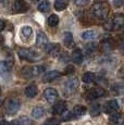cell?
Segmentation results:
<instances>
[{
	"label": "cell",
	"mask_w": 124,
	"mask_h": 125,
	"mask_svg": "<svg viewBox=\"0 0 124 125\" xmlns=\"http://www.w3.org/2000/svg\"><path fill=\"white\" fill-rule=\"evenodd\" d=\"M92 13L95 18L104 20V19H107V16L109 14V6L107 3H103V2L95 3L92 8Z\"/></svg>",
	"instance_id": "6da1fadb"
},
{
	"label": "cell",
	"mask_w": 124,
	"mask_h": 125,
	"mask_svg": "<svg viewBox=\"0 0 124 125\" xmlns=\"http://www.w3.org/2000/svg\"><path fill=\"white\" fill-rule=\"evenodd\" d=\"M19 56L21 59L27 60V61H37L39 59V54L36 51L32 49H27V48H22L19 50Z\"/></svg>",
	"instance_id": "7a4b0ae2"
},
{
	"label": "cell",
	"mask_w": 124,
	"mask_h": 125,
	"mask_svg": "<svg viewBox=\"0 0 124 125\" xmlns=\"http://www.w3.org/2000/svg\"><path fill=\"white\" fill-rule=\"evenodd\" d=\"M20 109V102L18 99H9L6 104V111L8 114L13 115Z\"/></svg>",
	"instance_id": "3957f363"
},
{
	"label": "cell",
	"mask_w": 124,
	"mask_h": 125,
	"mask_svg": "<svg viewBox=\"0 0 124 125\" xmlns=\"http://www.w3.org/2000/svg\"><path fill=\"white\" fill-rule=\"evenodd\" d=\"M28 10V4L24 0H15L13 2L12 11L14 13H24Z\"/></svg>",
	"instance_id": "277c9868"
},
{
	"label": "cell",
	"mask_w": 124,
	"mask_h": 125,
	"mask_svg": "<svg viewBox=\"0 0 124 125\" xmlns=\"http://www.w3.org/2000/svg\"><path fill=\"white\" fill-rule=\"evenodd\" d=\"M78 86H80V83H78V80L76 77L74 78H70L64 85V89L69 94V95H72L73 93H75L77 90Z\"/></svg>",
	"instance_id": "5b68a950"
},
{
	"label": "cell",
	"mask_w": 124,
	"mask_h": 125,
	"mask_svg": "<svg viewBox=\"0 0 124 125\" xmlns=\"http://www.w3.org/2000/svg\"><path fill=\"white\" fill-rule=\"evenodd\" d=\"M44 96H45V98H46L47 101L53 102V101H56L57 100V98H58L59 95H58V91L54 89V88L49 87V88H47V89H45Z\"/></svg>",
	"instance_id": "8992f818"
},
{
	"label": "cell",
	"mask_w": 124,
	"mask_h": 125,
	"mask_svg": "<svg viewBox=\"0 0 124 125\" xmlns=\"http://www.w3.org/2000/svg\"><path fill=\"white\" fill-rule=\"evenodd\" d=\"M111 125H123L124 124V114L115 112L110 116L109 119Z\"/></svg>",
	"instance_id": "52a82bcc"
},
{
	"label": "cell",
	"mask_w": 124,
	"mask_h": 125,
	"mask_svg": "<svg viewBox=\"0 0 124 125\" xmlns=\"http://www.w3.org/2000/svg\"><path fill=\"white\" fill-rule=\"evenodd\" d=\"M106 95V90L101 87H97L88 91V99H96Z\"/></svg>",
	"instance_id": "ba28073f"
},
{
	"label": "cell",
	"mask_w": 124,
	"mask_h": 125,
	"mask_svg": "<svg viewBox=\"0 0 124 125\" xmlns=\"http://www.w3.org/2000/svg\"><path fill=\"white\" fill-rule=\"evenodd\" d=\"M60 45L59 44H48L47 42L45 45V50L47 53H49L50 56H57V53H59L60 51Z\"/></svg>",
	"instance_id": "9c48e42d"
},
{
	"label": "cell",
	"mask_w": 124,
	"mask_h": 125,
	"mask_svg": "<svg viewBox=\"0 0 124 125\" xmlns=\"http://www.w3.org/2000/svg\"><path fill=\"white\" fill-rule=\"evenodd\" d=\"M112 24H113V30H120V28L124 27V15L116 14L112 20Z\"/></svg>",
	"instance_id": "30bf717a"
},
{
	"label": "cell",
	"mask_w": 124,
	"mask_h": 125,
	"mask_svg": "<svg viewBox=\"0 0 124 125\" xmlns=\"http://www.w3.org/2000/svg\"><path fill=\"white\" fill-rule=\"evenodd\" d=\"M11 66L12 63L8 61H1L0 62V75L6 76L11 72Z\"/></svg>",
	"instance_id": "8fae6325"
},
{
	"label": "cell",
	"mask_w": 124,
	"mask_h": 125,
	"mask_svg": "<svg viewBox=\"0 0 124 125\" xmlns=\"http://www.w3.org/2000/svg\"><path fill=\"white\" fill-rule=\"evenodd\" d=\"M86 107H84V105H75L72 111V117L73 119H78V117H81L82 115L86 113Z\"/></svg>",
	"instance_id": "7c38bea8"
},
{
	"label": "cell",
	"mask_w": 124,
	"mask_h": 125,
	"mask_svg": "<svg viewBox=\"0 0 124 125\" xmlns=\"http://www.w3.org/2000/svg\"><path fill=\"white\" fill-rule=\"evenodd\" d=\"M61 76V73L58 71H50L48 73H46L44 75V78H42V81L46 82V83H49V82H52L54 80H57V78H59Z\"/></svg>",
	"instance_id": "4fadbf2b"
},
{
	"label": "cell",
	"mask_w": 124,
	"mask_h": 125,
	"mask_svg": "<svg viewBox=\"0 0 124 125\" xmlns=\"http://www.w3.org/2000/svg\"><path fill=\"white\" fill-rule=\"evenodd\" d=\"M24 93H25L26 97L34 98V97H36L37 94H38V88H37L36 85H34V84H31L30 86H27V87L25 88Z\"/></svg>",
	"instance_id": "5bb4252c"
},
{
	"label": "cell",
	"mask_w": 124,
	"mask_h": 125,
	"mask_svg": "<svg viewBox=\"0 0 124 125\" xmlns=\"http://www.w3.org/2000/svg\"><path fill=\"white\" fill-rule=\"evenodd\" d=\"M104 110H106L107 113H113V112H116L119 110V103L115 100H110L104 107Z\"/></svg>",
	"instance_id": "9a60e30c"
},
{
	"label": "cell",
	"mask_w": 124,
	"mask_h": 125,
	"mask_svg": "<svg viewBox=\"0 0 124 125\" xmlns=\"http://www.w3.org/2000/svg\"><path fill=\"white\" fill-rule=\"evenodd\" d=\"M64 110H66V102L65 101L57 102L56 104L53 105V108H52V112H53V114H61Z\"/></svg>",
	"instance_id": "2e32d148"
},
{
	"label": "cell",
	"mask_w": 124,
	"mask_h": 125,
	"mask_svg": "<svg viewBox=\"0 0 124 125\" xmlns=\"http://www.w3.org/2000/svg\"><path fill=\"white\" fill-rule=\"evenodd\" d=\"M33 35V28L31 26H23L21 28V37L24 40H28Z\"/></svg>",
	"instance_id": "e0dca14e"
},
{
	"label": "cell",
	"mask_w": 124,
	"mask_h": 125,
	"mask_svg": "<svg viewBox=\"0 0 124 125\" xmlns=\"http://www.w3.org/2000/svg\"><path fill=\"white\" fill-rule=\"evenodd\" d=\"M48 42V37L44 32H38L36 37V46H45Z\"/></svg>",
	"instance_id": "ac0fdd59"
},
{
	"label": "cell",
	"mask_w": 124,
	"mask_h": 125,
	"mask_svg": "<svg viewBox=\"0 0 124 125\" xmlns=\"http://www.w3.org/2000/svg\"><path fill=\"white\" fill-rule=\"evenodd\" d=\"M70 3V0H56L54 2V9L57 11H63Z\"/></svg>",
	"instance_id": "d6986e66"
},
{
	"label": "cell",
	"mask_w": 124,
	"mask_h": 125,
	"mask_svg": "<svg viewBox=\"0 0 124 125\" xmlns=\"http://www.w3.org/2000/svg\"><path fill=\"white\" fill-rule=\"evenodd\" d=\"M72 60L74 61V63L80 64L83 61V53L81 51V49H75L72 52Z\"/></svg>",
	"instance_id": "ffe728a7"
},
{
	"label": "cell",
	"mask_w": 124,
	"mask_h": 125,
	"mask_svg": "<svg viewBox=\"0 0 124 125\" xmlns=\"http://www.w3.org/2000/svg\"><path fill=\"white\" fill-rule=\"evenodd\" d=\"M100 47H101V49L103 51H110V50H112L114 48V44L112 42V39H104V40H102Z\"/></svg>",
	"instance_id": "44dd1931"
},
{
	"label": "cell",
	"mask_w": 124,
	"mask_h": 125,
	"mask_svg": "<svg viewBox=\"0 0 124 125\" xmlns=\"http://www.w3.org/2000/svg\"><path fill=\"white\" fill-rule=\"evenodd\" d=\"M45 114V109L42 107H36L32 112V116L34 119H40Z\"/></svg>",
	"instance_id": "7402d4cb"
},
{
	"label": "cell",
	"mask_w": 124,
	"mask_h": 125,
	"mask_svg": "<svg viewBox=\"0 0 124 125\" xmlns=\"http://www.w3.org/2000/svg\"><path fill=\"white\" fill-rule=\"evenodd\" d=\"M37 9H38V11L42 12V13H45V12H48L49 9H50V2L47 1V0H44V1H41L39 4H38Z\"/></svg>",
	"instance_id": "603a6c76"
},
{
	"label": "cell",
	"mask_w": 124,
	"mask_h": 125,
	"mask_svg": "<svg viewBox=\"0 0 124 125\" xmlns=\"http://www.w3.org/2000/svg\"><path fill=\"white\" fill-rule=\"evenodd\" d=\"M95 81V74L92 72H86V73L83 75V82L86 84H92Z\"/></svg>",
	"instance_id": "cb8c5ba5"
},
{
	"label": "cell",
	"mask_w": 124,
	"mask_h": 125,
	"mask_svg": "<svg viewBox=\"0 0 124 125\" xmlns=\"http://www.w3.org/2000/svg\"><path fill=\"white\" fill-rule=\"evenodd\" d=\"M111 90L113 91L115 95H121V94L124 93V85H123V84H120V83L114 84V85L112 86Z\"/></svg>",
	"instance_id": "d4e9b609"
},
{
	"label": "cell",
	"mask_w": 124,
	"mask_h": 125,
	"mask_svg": "<svg viewBox=\"0 0 124 125\" xmlns=\"http://www.w3.org/2000/svg\"><path fill=\"white\" fill-rule=\"evenodd\" d=\"M48 25L51 26V27H54L59 24V16L56 15V14H51V15L48 18Z\"/></svg>",
	"instance_id": "484cf974"
},
{
	"label": "cell",
	"mask_w": 124,
	"mask_h": 125,
	"mask_svg": "<svg viewBox=\"0 0 124 125\" xmlns=\"http://www.w3.org/2000/svg\"><path fill=\"white\" fill-rule=\"evenodd\" d=\"M96 35L97 34L95 31H87V32L83 33L82 37H83V39H85V40H93L96 38Z\"/></svg>",
	"instance_id": "4316f807"
},
{
	"label": "cell",
	"mask_w": 124,
	"mask_h": 125,
	"mask_svg": "<svg viewBox=\"0 0 124 125\" xmlns=\"http://www.w3.org/2000/svg\"><path fill=\"white\" fill-rule=\"evenodd\" d=\"M72 42H73V35L71 34L70 32L64 33V35H63V42H64V45L69 47V46L72 44Z\"/></svg>",
	"instance_id": "83f0119b"
},
{
	"label": "cell",
	"mask_w": 124,
	"mask_h": 125,
	"mask_svg": "<svg viewBox=\"0 0 124 125\" xmlns=\"http://www.w3.org/2000/svg\"><path fill=\"white\" fill-rule=\"evenodd\" d=\"M22 74L26 78H30V77H32V76H34V74H33V68L26 66V68H24L22 70Z\"/></svg>",
	"instance_id": "f1b7e54d"
},
{
	"label": "cell",
	"mask_w": 124,
	"mask_h": 125,
	"mask_svg": "<svg viewBox=\"0 0 124 125\" xmlns=\"http://www.w3.org/2000/svg\"><path fill=\"white\" fill-rule=\"evenodd\" d=\"M70 119H72V113L69 112L68 110H64L61 113V120L62 121H68V120H70Z\"/></svg>",
	"instance_id": "f546056e"
},
{
	"label": "cell",
	"mask_w": 124,
	"mask_h": 125,
	"mask_svg": "<svg viewBox=\"0 0 124 125\" xmlns=\"http://www.w3.org/2000/svg\"><path fill=\"white\" fill-rule=\"evenodd\" d=\"M100 113V105L99 104H95L92 107V110H90V114L93 115V116H96V115H98Z\"/></svg>",
	"instance_id": "4dcf8cb0"
},
{
	"label": "cell",
	"mask_w": 124,
	"mask_h": 125,
	"mask_svg": "<svg viewBox=\"0 0 124 125\" xmlns=\"http://www.w3.org/2000/svg\"><path fill=\"white\" fill-rule=\"evenodd\" d=\"M45 71L44 66H33V74L34 76L36 75H39V74H42Z\"/></svg>",
	"instance_id": "1f68e13d"
},
{
	"label": "cell",
	"mask_w": 124,
	"mask_h": 125,
	"mask_svg": "<svg viewBox=\"0 0 124 125\" xmlns=\"http://www.w3.org/2000/svg\"><path fill=\"white\" fill-rule=\"evenodd\" d=\"M73 1H74V4H76L77 7H85L89 3L90 0H73Z\"/></svg>",
	"instance_id": "d6a6232c"
},
{
	"label": "cell",
	"mask_w": 124,
	"mask_h": 125,
	"mask_svg": "<svg viewBox=\"0 0 124 125\" xmlns=\"http://www.w3.org/2000/svg\"><path fill=\"white\" fill-rule=\"evenodd\" d=\"M86 51H87V53H90V52H93L95 50V48H96V45L93 42V44H89V45H87L86 47Z\"/></svg>",
	"instance_id": "836d02e7"
},
{
	"label": "cell",
	"mask_w": 124,
	"mask_h": 125,
	"mask_svg": "<svg viewBox=\"0 0 124 125\" xmlns=\"http://www.w3.org/2000/svg\"><path fill=\"white\" fill-rule=\"evenodd\" d=\"M31 122H30V119L26 116H23L21 117V125H30Z\"/></svg>",
	"instance_id": "e575fe53"
},
{
	"label": "cell",
	"mask_w": 124,
	"mask_h": 125,
	"mask_svg": "<svg viewBox=\"0 0 124 125\" xmlns=\"http://www.w3.org/2000/svg\"><path fill=\"white\" fill-rule=\"evenodd\" d=\"M74 71H75L74 66L68 65V66H66V69H65V71H64V73H65V74H71V73H73Z\"/></svg>",
	"instance_id": "d590c367"
},
{
	"label": "cell",
	"mask_w": 124,
	"mask_h": 125,
	"mask_svg": "<svg viewBox=\"0 0 124 125\" xmlns=\"http://www.w3.org/2000/svg\"><path fill=\"white\" fill-rule=\"evenodd\" d=\"M123 2H124V0H113V6L115 8H120L123 4Z\"/></svg>",
	"instance_id": "8d00e7d4"
},
{
	"label": "cell",
	"mask_w": 124,
	"mask_h": 125,
	"mask_svg": "<svg viewBox=\"0 0 124 125\" xmlns=\"http://www.w3.org/2000/svg\"><path fill=\"white\" fill-rule=\"evenodd\" d=\"M103 27H104V30H107V31H111V30H113V24H112V21H111V22L106 23V24L103 25Z\"/></svg>",
	"instance_id": "74e56055"
},
{
	"label": "cell",
	"mask_w": 124,
	"mask_h": 125,
	"mask_svg": "<svg viewBox=\"0 0 124 125\" xmlns=\"http://www.w3.org/2000/svg\"><path fill=\"white\" fill-rule=\"evenodd\" d=\"M46 124L47 125H59V121L57 119H50Z\"/></svg>",
	"instance_id": "f35d334b"
},
{
	"label": "cell",
	"mask_w": 124,
	"mask_h": 125,
	"mask_svg": "<svg viewBox=\"0 0 124 125\" xmlns=\"http://www.w3.org/2000/svg\"><path fill=\"white\" fill-rule=\"evenodd\" d=\"M4 26H6V23H4V21L0 20V32H2V31L4 30Z\"/></svg>",
	"instance_id": "ab89813d"
},
{
	"label": "cell",
	"mask_w": 124,
	"mask_h": 125,
	"mask_svg": "<svg viewBox=\"0 0 124 125\" xmlns=\"http://www.w3.org/2000/svg\"><path fill=\"white\" fill-rule=\"evenodd\" d=\"M9 125H21V123L18 121V120H14V121H12Z\"/></svg>",
	"instance_id": "60d3db41"
},
{
	"label": "cell",
	"mask_w": 124,
	"mask_h": 125,
	"mask_svg": "<svg viewBox=\"0 0 124 125\" xmlns=\"http://www.w3.org/2000/svg\"><path fill=\"white\" fill-rule=\"evenodd\" d=\"M121 50H122V51L124 52V42H122V45H121Z\"/></svg>",
	"instance_id": "b9f144b4"
},
{
	"label": "cell",
	"mask_w": 124,
	"mask_h": 125,
	"mask_svg": "<svg viewBox=\"0 0 124 125\" xmlns=\"http://www.w3.org/2000/svg\"><path fill=\"white\" fill-rule=\"evenodd\" d=\"M2 104H3V100H2V99H0V108L2 107Z\"/></svg>",
	"instance_id": "7bdbcfd3"
},
{
	"label": "cell",
	"mask_w": 124,
	"mask_h": 125,
	"mask_svg": "<svg viewBox=\"0 0 124 125\" xmlns=\"http://www.w3.org/2000/svg\"><path fill=\"white\" fill-rule=\"evenodd\" d=\"M0 125H9V124L7 123V122H1V123H0Z\"/></svg>",
	"instance_id": "ee69618b"
},
{
	"label": "cell",
	"mask_w": 124,
	"mask_h": 125,
	"mask_svg": "<svg viewBox=\"0 0 124 125\" xmlns=\"http://www.w3.org/2000/svg\"><path fill=\"white\" fill-rule=\"evenodd\" d=\"M32 1H39V0H32Z\"/></svg>",
	"instance_id": "f6af8a7d"
},
{
	"label": "cell",
	"mask_w": 124,
	"mask_h": 125,
	"mask_svg": "<svg viewBox=\"0 0 124 125\" xmlns=\"http://www.w3.org/2000/svg\"><path fill=\"white\" fill-rule=\"evenodd\" d=\"M0 93H1V87H0Z\"/></svg>",
	"instance_id": "bcb514c9"
},
{
	"label": "cell",
	"mask_w": 124,
	"mask_h": 125,
	"mask_svg": "<svg viewBox=\"0 0 124 125\" xmlns=\"http://www.w3.org/2000/svg\"><path fill=\"white\" fill-rule=\"evenodd\" d=\"M44 125H47V124H44Z\"/></svg>",
	"instance_id": "7dc6e473"
}]
</instances>
